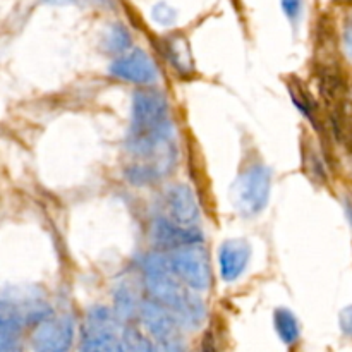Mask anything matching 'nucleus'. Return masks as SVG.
<instances>
[{
	"label": "nucleus",
	"instance_id": "obj_5",
	"mask_svg": "<svg viewBox=\"0 0 352 352\" xmlns=\"http://www.w3.org/2000/svg\"><path fill=\"white\" fill-rule=\"evenodd\" d=\"M119 318L107 306H93L81 327V352H120Z\"/></svg>",
	"mask_w": 352,
	"mask_h": 352
},
{
	"label": "nucleus",
	"instance_id": "obj_7",
	"mask_svg": "<svg viewBox=\"0 0 352 352\" xmlns=\"http://www.w3.org/2000/svg\"><path fill=\"white\" fill-rule=\"evenodd\" d=\"M109 74L119 81L138 86H151L158 81L157 64L153 58L141 48H134L127 54L116 57L109 65Z\"/></svg>",
	"mask_w": 352,
	"mask_h": 352
},
{
	"label": "nucleus",
	"instance_id": "obj_3",
	"mask_svg": "<svg viewBox=\"0 0 352 352\" xmlns=\"http://www.w3.org/2000/svg\"><path fill=\"white\" fill-rule=\"evenodd\" d=\"M272 195V170L263 162L248 165L232 186V205L244 219L265 212Z\"/></svg>",
	"mask_w": 352,
	"mask_h": 352
},
{
	"label": "nucleus",
	"instance_id": "obj_17",
	"mask_svg": "<svg viewBox=\"0 0 352 352\" xmlns=\"http://www.w3.org/2000/svg\"><path fill=\"white\" fill-rule=\"evenodd\" d=\"M165 54H167L168 60L174 65L175 71L184 72V74L192 71L191 54H189L188 45H186V41L182 38H167V41H165Z\"/></svg>",
	"mask_w": 352,
	"mask_h": 352
},
{
	"label": "nucleus",
	"instance_id": "obj_1",
	"mask_svg": "<svg viewBox=\"0 0 352 352\" xmlns=\"http://www.w3.org/2000/svg\"><path fill=\"white\" fill-rule=\"evenodd\" d=\"M131 164L143 165L157 181L177 164V143L167 96L158 89H138L131 102V127L126 136Z\"/></svg>",
	"mask_w": 352,
	"mask_h": 352
},
{
	"label": "nucleus",
	"instance_id": "obj_24",
	"mask_svg": "<svg viewBox=\"0 0 352 352\" xmlns=\"http://www.w3.org/2000/svg\"><path fill=\"white\" fill-rule=\"evenodd\" d=\"M346 48L349 52V55H352V28H349L346 33Z\"/></svg>",
	"mask_w": 352,
	"mask_h": 352
},
{
	"label": "nucleus",
	"instance_id": "obj_15",
	"mask_svg": "<svg viewBox=\"0 0 352 352\" xmlns=\"http://www.w3.org/2000/svg\"><path fill=\"white\" fill-rule=\"evenodd\" d=\"M131 33L124 24L116 23L110 24L107 28V31L103 33L102 38V47L107 54L116 55V57H120V55L127 54L131 48Z\"/></svg>",
	"mask_w": 352,
	"mask_h": 352
},
{
	"label": "nucleus",
	"instance_id": "obj_14",
	"mask_svg": "<svg viewBox=\"0 0 352 352\" xmlns=\"http://www.w3.org/2000/svg\"><path fill=\"white\" fill-rule=\"evenodd\" d=\"M274 327L285 346H294L301 337V327L294 313L287 308H278L274 311Z\"/></svg>",
	"mask_w": 352,
	"mask_h": 352
},
{
	"label": "nucleus",
	"instance_id": "obj_13",
	"mask_svg": "<svg viewBox=\"0 0 352 352\" xmlns=\"http://www.w3.org/2000/svg\"><path fill=\"white\" fill-rule=\"evenodd\" d=\"M143 299L136 298V292L127 284L120 285L113 294V313L117 315L119 322H131L140 316V308Z\"/></svg>",
	"mask_w": 352,
	"mask_h": 352
},
{
	"label": "nucleus",
	"instance_id": "obj_10",
	"mask_svg": "<svg viewBox=\"0 0 352 352\" xmlns=\"http://www.w3.org/2000/svg\"><path fill=\"white\" fill-rule=\"evenodd\" d=\"M140 322L144 332L155 340V342H162V340L172 339V337L179 336V327L175 316L168 311L165 306L157 302L155 299L146 298L143 299L140 308Z\"/></svg>",
	"mask_w": 352,
	"mask_h": 352
},
{
	"label": "nucleus",
	"instance_id": "obj_4",
	"mask_svg": "<svg viewBox=\"0 0 352 352\" xmlns=\"http://www.w3.org/2000/svg\"><path fill=\"white\" fill-rule=\"evenodd\" d=\"M172 274L195 292H205L212 287L213 275L205 246H186L164 253Z\"/></svg>",
	"mask_w": 352,
	"mask_h": 352
},
{
	"label": "nucleus",
	"instance_id": "obj_11",
	"mask_svg": "<svg viewBox=\"0 0 352 352\" xmlns=\"http://www.w3.org/2000/svg\"><path fill=\"white\" fill-rule=\"evenodd\" d=\"M251 244L246 239H227L223 241L219 250V268L220 277L227 284L237 282L248 270L251 261Z\"/></svg>",
	"mask_w": 352,
	"mask_h": 352
},
{
	"label": "nucleus",
	"instance_id": "obj_19",
	"mask_svg": "<svg viewBox=\"0 0 352 352\" xmlns=\"http://www.w3.org/2000/svg\"><path fill=\"white\" fill-rule=\"evenodd\" d=\"M158 352H188V344L181 336H175L172 339L157 342Z\"/></svg>",
	"mask_w": 352,
	"mask_h": 352
},
{
	"label": "nucleus",
	"instance_id": "obj_18",
	"mask_svg": "<svg viewBox=\"0 0 352 352\" xmlns=\"http://www.w3.org/2000/svg\"><path fill=\"white\" fill-rule=\"evenodd\" d=\"M151 17H153L155 23L160 24V26H172V24L175 23V19H177V12H175L174 7H170L168 3L160 2L151 9Z\"/></svg>",
	"mask_w": 352,
	"mask_h": 352
},
{
	"label": "nucleus",
	"instance_id": "obj_22",
	"mask_svg": "<svg viewBox=\"0 0 352 352\" xmlns=\"http://www.w3.org/2000/svg\"><path fill=\"white\" fill-rule=\"evenodd\" d=\"M43 2L52 3V6H67V3H78V6H82V3H88V6H109L110 0H43Z\"/></svg>",
	"mask_w": 352,
	"mask_h": 352
},
{
	"label": "nucleus",
	"instance_id": "obj_21",
	"mask_svg": "<svg viewBox=\"0 0 352 352\" xmlns=\"http://www.w3.org/2000/svg\"><path fill=\"white\" fill-rule=\"evenodd\" d=\"M339 325L344 336L352 337V306H347V308H344L342 311H340Z\"/></svg>",
	"mask_w": 352,
	"mask_h": 352
},
{
	"label": "nucleus",
	"instance_id": "obj_23",
	"mask_svg": "<svg viewBox=\"0 0 352 352\" xmlns=\"http://www.w3.org/2000/svg\"><path fill=\"white\" fill-rule=\"evenodd\" d=\"M201 352H217V344H215V339H213V336L205 337L201 346Z\"/></svg>",
	"mask_w": 352,
	"mask_h": 352
},
{
	"label": "nucleus",
	"instance_id": "obj_8",
	"mask_svg": "<svg viewBox=\"0 0 352 352\" xmlns=\"http://www.w3.org/2000/svg\"><path fill=\"white\" fill-rule=\"evenodd\" d=\"M150 239L162 253L205 243L199 227H182L168 217H155L150 227Z\"/></svg>",
	"mask_w": 352,
	"mask_h": 352
},
{
	"label": "nucleus",
	"instance_id": "obj_16",
	"mask_svg": "<svg viewBox=\"0 0 352 352\" xmlns=\"http://www.w3.org/2000/svg\"><path fill=\"white\" fill-rule=\"evenodd\" d=\"M120 352H158V347L144 330L127 325L120 333Z\"/></svg>",
	"mask_w": 352,
	"mask_h": 352
},
{
	"label": "nucleus",
	"instance_id": "obj_6",
	"mask_svg": "<svg viewBox=\"0 0 352 352\" xmlns=\"http://www.w3.org/2000/svg\"><path fill=\"white\" fill-rule=\"evenodd\" d=\"M76 339V322L71 315H52L31 333L33 352H69Z\"/></svg>",
	"mask_w": 352,
	"mask_h": 352
},
{
	"label": "nucleus",
	"instance_id": "obj_12",
	"mask_svg": "<svg viewBox=\"0 0 352 352\" xmlns=\"http://www.w3.org/2000/svg\"><path fill=\"white\" fill-rule=\"evenodd\" d=\"M26 325L23 313L3 298L0 308V352H23V332Z\"/></svg>",
	"mask_w": 352,
	"mask_h": 352
},
{
	"label": "nucleus",
	"instance_id": "obj_9",
	"mask_svg": "<svg viewBox=\"0 0 352 352\" xmlns=\"http://www.w3.org/2000/svg\"><path fill=\"white\" fill-rule=\"evenodd\" d=\"M164 201L168 219L182 227H199L201 210L191 186L182 182L168 186L164 195Z\"/></svg>",
	"mask_w": 352,
	"mask_h": 352
},
{
	"label": "nucleus",
	"instance_id": "obj_2",
	"mask_svg": "<svg viewBox=\"0 0 352 352\" xmlns=\"http://www.w3.org/2000/svg\"><path fill=\"white\" fill-rule=\"evenodd\" d=\"M141 277L148 298L168 309L182 330L195 332L206 322V306L198 292L182 284L170 272L162 251L148 253L140 261Z\"/></svg>",
	"mask_w": 352,
	"mask_h": 352
},
{
	"label": "nucleus",
	"instance_id": "obj_20",
	"mask_svg": "<svg viewBox=\"0 0 352 352\" xmlns=\"http://www.w3.org/2000/svg\"><path fill=\"white\" fill-rule=\"evenodd\" d=\"M284 14L287 16L289 21L296 23L301 17L302 12V0H280Z\"/></svg>",
	"mask_w": 352,
	"mask_h": 352
}]
</instances>
